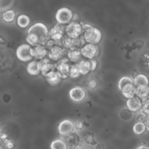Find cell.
I'll use <instances>...</instances> for the list:
<instances>
[{
    "mask_svg": "<svg viewBox=\"0 0 149 149\" xmlns=\"http://www.w3.org/2000/svg\"><path fill=\"white\" fill-rule=\"evenodd\" d=\"M49 38L47 27L42 23L38 22L31 26L27 31L26 41L31 45H44Z\"/></svg>",
    "mask_w": 149,
    "mask_h": 149,
    "instance_id": "6da1fadb",
    "label": "cell"
},
{
    "mask_svg": "<svg viewBox=\"0 0 149 149\" xmlns=\"http://www.w3.org/2000/svg\"><path fill=\"white\" fill-rule=\"evenodd\" d=\"M118 88L126 98H130L135 96V87L133 80L128 76H123L118 82Z\"/></svg>",
    "mask_w": 149,
    "mask_h": 149,
    "instance_id": "7a4b0ae2",
    "label": "cell"
},
{
    "mask_svg": "<svg viewBox=\"0 0 149 149\" xmlns=\"http://www.w3.org/2000/svg\"><path fill=\"white\" fill-rule=\"evenodd\" d=\"M47 51L49 58L52 61H58L67 56L68 49L63 47L62 44H56L49 48Z\"/></svg>",
    "mask_w": 149,
    "mask_h": 149,
    "instance_id": "3957f363",
    "label": "cell"
},
{
    "mask_svg": "<svg viewBox=\"0 0 149 149\" xmlns=\"http://www.w3.org/2000/svg\"><path fill=\"white\" fill-rule=\"evenodd\" d=\"M85 41L81 37L73 38L68 36L66 34L61 40L62 45L68 49H80Z\"/></svg>",
    "mask_w": 149,
    "mask_h": 149,
    "instance_id": "277c9868",
    "label": "cell"
},
{
    "mask_svg": "<svg viewBox=\"0 0 149 149\" xmlns=\"http://www.w3.org/2000/svg\"><path fill=\"white\" fill-rule=\"evenodd\" d=\"M73 13L69 8L63 7L59 9L55 15V19L58 23L66 25L69 23L73 19Z\"/></svg>",
    "mask_w": 149,
    "mask_h": 149,
    "instance_id": "5b68a950",
    "label": "cell"
},
{
    "mask_svg": "<svg viewBox=\"0 0 149 149\" xmlns=\"http://www.w3.org/2000/svg\"><path fill=\"white\" fill-rule=\"evenodd\" d=\"M66 35V25L58 23L49 31V38L61 41Z\"/></svg>",
    "mask_w": 149,
    "mask_h": 149,
    "instance_id": "8992f818",
    "label": "cell"
},
{
    "mask_svg": "<svg viewBox=\"0 0 149 149\" xmlns=\"http://www.w3.org/2000/svg\"><path fill=\"white\" fill-rule=\"evenodd\" d=\"M40 71L42 75L45 77H48L53 72L56 70L55 63H53L51 62L50 59L43 58L39 61Z\"/></svg>",
    "mask_w": 149,
    "mask_h": 149,
    "instance_id": "52a82bcc",
    "label": "cell"
},
{
    "mask_svg": "<svg viewBox=\"0 0 149 149\" xmlns=\"http://www.w3.org/2000/svg\"><path fill=\"white\" fill-rule=\"evenodd\" d=\"M82 34L81 24L77 21H71L66 25V34L71 37H80Z\"/></svg>",
    "mask_w": 149,
    "mask_h": 149,
    "instance_id": "ba28073f",
    "label": "cell"
},
{
    "mask_svg": "<svg viewBox=\"0 0 149 149\" xmlns=\"http://www.w3.org/2000/svg\"><path fill=\"white\" fill-rule=\"evenodd\" d=\"M30 46L28 44H22L17 47L16 54L17 58L23 62H27L32 59L30 54Z\"/></svg>",
    "mask_w": 149,
    "mask_h": 149,
    "instance_id": "9c48e42d",
    "label": "cell"
},
{
    "mask_svg": "<svg viewBox=\"0 0 149 149\" xmlns=\"http://www.w3.org/2000/svg\"><path fill=\"white\" fill-rule=\"evenodd\" d=\"M70 61L68 58H63L55 63L56 70L60 73L62 79L69 77Z\"/></svg>",
    "mask_w": 149,
    "mask_h": 149,
    "instance_id": "30bf717a",
    "label": "cell"
},
{
    "mask_svg": "<svg viewBox=\"0 0 149 149\" xmlns=\"http://www.w3.org/2000/svg\"><path fill=\"white\" fill-rule=\"evenodd\" d=\"M70 98L74 102H80L83 101L86 97V91L81 87H74L71 88L69 93Z\"/></svg>",
    "mask_w": 149,
    "mask_h": 149,
    "instance_id": "8fae6325",
    "label": "cell"
},
{
    "mask_svg": "<svg viewBox=\"0 0 149 149\" xmlns=\"http://www.w3.org/2000/svg\"><path fill=\"white\" fill-rule=\"evenodd\" d=\"M30 54L33 58L37 59H41L47 55L48 51L44 45L34 44L30 47Z\"/></svg>",
    "mask_w": 149,
    "mask_h": 149,
    "instance_id": "7c38bea8",
    "label": "cell"
},
{
    "mask_svg": "<svg viewBox=\"0 0 149 149\" xmlns=\"http://www.w3.org/2000/svg\"><path fill=\"white\" fill-rule=\"evenodd\" d=\"M80 51L83 56L90 59L97 55L98 49L95 44L88 42L81 47Z\"/></svg>",
    "mask_w": 149,
    "mask_h": 149,
    "instance_id": "4fadbf2b",
    "label": "cell"
},
{
    "mask_svg": "<svg viewBox=\"0 0 149 149\" xmlns=\"http://www.w3.org/2000/svg\"><path fill=\"white\" fill-rule=\"evenodd\" d=\"M74 128V123L73 122L69 119H65L60 122L58 129L59 133L63 136L73 133Z\"/></svg>",
    "mask_w": 149,
    "mask_h": 149,
    "instance_id": "5bb4252c",
    "label": "cell"
},
{
    "mask_svg": "<svg viewBox=\"0 0 149 149\" xmlns=\"http://www.w3.org/2000/svg\"><path fill=\"white\" fill-rule=\"evenodd\" d=\"M81 27L82 34L80 37H81L86 42H88L93 36L95 27L87 23L81 24Z\"/></svg>",
    "mask_w": 149,
    "mask_h": 149,
    "instance_id": "9a60e30c",
    "label": "cell"
},
{
    "mask_svg": "<svg viewBox=\"0 0 149 149\" xmlns=\"http://www.w3.org/2000/svg\"><path fill=\"white\" fill-rule=\"evenodd\" d=\"M126 105L132 112H137L140 109L142 106L141 100L137 96H134L128 98L126 101Z\"/></svg>",
    "mask_w": 149,
    "mask_h": 149,
    "instance_id": "2e32d148",
    "label": "cell"
},
{
    "mask_svg": "<svg viewBox=\"0 0 149 149\" xmlns=\"http://www.w3.org/2000/svg\"><path fill=\"white\" fill-rule=\"evenodd\" d=\"M77 65L79 73L81 74L85 75L92 72V64L90 60H81L77 63Z\"/></svg>",
    "mask_w": 149,
    "mask_h": 149,
    "instance_id": "e0dca14e",
    "label": "cell"
},
{
    "mask_svg": "<svg viewBox=\"0 0 149 149\" xmlns=\"http://www.w3.org/2000/svg\"><path fill=\"white\" fill-rule=\"evenodd\" d=\"M27 71L29 74L32 76H36L41 73L40 63L38 61H32L27 66Z\"/></svg>",
    "mask_w": 149,
    "mask_h": 149,
    "instance_id": "ac0fdd59",
    "label": "cell"
},
{
    "mask_svg": "<svg viewBox=\"0 0 149 149\" xmlns=\"http://www.w3.org/2000/svg\"><path fill=\"white\" fill-rule=\"evenodd\" d=\"M135 93L136 95L141 100L145 101L146 99H148L149 96V87L141 86L135 87Z\"/></svg>",
    "mask_w": 149,
    "mask_h": 149,
    "instance_id": "d6986e66",
    "label": "cell"
},
{
    "mask_svg": "<svg viewBox=\"0 0 149 149\" xmlns=\"http://www.w3.org/2000/svg\"><path fill=\"white\" fill-rule=\"evenodd\" d=\"M82 57L80 49H68L67 53V58L69 61L77 63Z\"/></svg>",
    "mask_w": 149,
    "mask_h": 149,
    "instance_id": "ffe728a7",
    "label": "cell"
},
{
    "mask_svg": "<svg viewBox=\"0 0 149 149\" xmlns=\"http://www.w3.org/2000/svg\"><path fill=\"white\" fill-rule=\"evenodd\" d=\"M62 79L60 73L56 70L53 72L48 77H46V80L48 84L52 86H55L58 85Z\"/></svg>",
    "mask_w": 149,
    "mask_h": 149,
    "instance_id": "44dd1931",
    "label": "cell"
},
{
    "mask_svg": "<svg viewBox=\"0 0 149 149\" xmlns=\"http://www.w3.org/2000/svg\"><path fill=\"white\" fill-rule=\"evenodd\" d=\"M133 82L135 87L141 86H148L149 84V80L148 77L143 74H139L136 76L133 79Z\"/></svg>",
    "mask_w": 149,
    "mask_h": 149,
    "instance_id": "7402d4cb",
    "label": "cell"
},
{
    "mask_svg": "<svg viewBox=\"0 0 149 149\" xmlns=\"http://www.w3.org/2000/svg\"><path fill=\"white\" fill-rule=\"evenodd\" d=\"M16 14L13 9L6 10L2 13V20L6 23H12L16 19Z\"/></svg>",
    "mask_w": 149,
    "mask_h": 149,
    "instance_id": "603a6c76",
    "label": "cell"
},
{
    "mask_svg": "<svg viewBox=\"0 0 149 149\" xmlns=\"http://www.w3.org/2000/svg\"><path fill=\"white\" fill-rule=\"evenodd\" d=\"M63 136V140L68 146H75L79 142V136L74 133H71Z\"/></svg>",
    "mask_w": 149,
    "mask_h": 149,
    "instance_id": "cb8c5ba5",
    "label": "cell"
},
{
    "mask_svg": "<svg viewBox=\"0 0 149 149\" xmlns=\"http://www.w3.org/2000/svg\"><path fill=\"white\" fill-rule=\"evenodd\" d=\"M17 25L22 29L27 27L30 23V19L28 16L24 14H20L17 17L16 19Z\"/></svg>",
    "mask_w": 149,
    "mask_h": 149,
    "instance_id": "d4e9b609",
    "label": "cell"
},
{
    "mask_svg": "<svg viewBox=\"0 0 149 149\" xmlns=\"http://www.w3.org/2000/svg\"><path fill=\"white\" fill-rule=\"evenodd\" d=\"M80 74L77 63L70 61L69 63V77L70 78H76Z\"/></svg>",
    "mask_w": 149,
    "mask_h": 149,
    "instance_id": "484cf974",
    "label": "cell"
},
{
    "mask_svg": "<svg viewBox=\"0 0 149 149\" xmlns=\"http://www.w3.org/2000/svg\"><path fill=\"white\" fill-rule=\"evenodd\" d=\"M50 147L52 149H66L67 144L64 140L62 139H56L52 141Z\"/></svg>",
    "mask_w": 149,
    "mask_h": 149,
    "instance_id": "4316f807",
    "label": "cell"
},
{
    "mask_svg": "<svg viewBox=\"0 0 149 149\" xmlns=\"http://www.w3.org/2000/svg\"><path fill=\"white\" fill-rule=\"evenodd\" d=\"M146 126L144 122H137L134 125L133 127V132L137 135L143 134L146 131Z\"/></svg>",
    "mask_w": 149,
    "mask_h": 149,
    "instance_id": "83f0119b",
    "label": "cell"
},
{
    "mask_svg": "<svg viewBox=\"0 0 149 149\" xmlns=\"http://www.w3.org/2000/svg\"><path fill=\"white\" fill-rule=\"evenodd\" d=\"M101 37H102V34H101V31L98 29L95 28V32H94L93 36L87 42L91 43L93 44H96L100 41V40L101 39Z\"/></svg>",
    "mask_w": 149,
    "mask_h": 149,
    "instance_id": "f1b7e54d",
    "label": "cell"
},
{
    "mask_svg": "<svg viewBox=\"0 0 149 149\" xmlns=\"http://www.w3.org/2000/svg\"><path fill=\"white\" fill-rule=\"evenodd\" d=\"M120 116L122 119L127 120L132 118V112L129 109H123L120 112Z\"/></svg>",
    "mask_w": 149,
    "mask_h": 149,
    "instance_id": "f546056e",
    "label": "cell"
},
{
    "mask_svg": "<svg viewBox=\"0 0 149 149\" xmlns=\"http://www.w3.org/2000/svg\"><path fill=\"white\" fill-rule=\"evenodd\" d=\"M140 113L144 115L147 116H149V102H146L143 104L140 109Z\"/></svg>",
    "mask_w": 149,
    "mask_h": 149,
    "instance_id": "4dcf8cb0",
    "label": "cell"
},
{
    "mask_svg": "<svg viewBox=\"0 0 149 149\" xmlns=\"http://www.w3.org/2000/svg\"><path fill=\"white\" fill-rule=\"evenodd\" d=\"M84 141L86 143H87L88 144L93 145V144L95 143V140H94V137L91 134H88V135L86 136V137H84Z\"/></svg>",
    "mask_w": 149,
    "mask_h": 149,
    "instance_id": "1f68e13d",
    "label": "cell"
},
{
    "mask_svg": "<svg viewBox=\"0 0 149 149\" xmlns=\"http://www.w3.org/2000/svg\"><path fill=\"white\" fill-rule=\"evenodd\" d=\"M88 87L90 89H95L97 87V82L94 79H91L88 82Z\"/></svg>",
    "mask_w": 149,
    "mask_h": 149,
    "instance_id": "d6a6232c",
    "label": "cell"
},
{
    "mask_svg": "<svg viewBox=\"0 0 149 149\" xmlns=\"http://www.w3.org/2000/svg\"><path fill=\"white\" fill-rule=\"evenodd\" d=\"M147 116H146L144 115H143L141 113H140V115H139L137 117V120L139 122H144H144H146L147 120Z\"/></svg>",
    "mask_w": 149,
    "mask_h": 149,
    "instance_id": "836d02e7",
    "label": "cell"
},
{
    "mask_svg": "<svg viewBox=\"0 0 149 149\" xmlns=\"http://www.w3.org/2000/svg\"><path fill=\"white\" fill-rule=\"evenodd\" d=\"M74 127L77 130H81L83 127V124L81 121H76L74 123Z\"/></svg>",
    "mask_w": 149,
    "mask_h": 149,
    "instance_id": "e575fe53",
    "label": "cell"
},
{
    "mask_svg": "<svg viewBox=\"0 0 149 149\" xmlns=\"http://www.w3.org/2000/svg\"><path fill=\"white\" fill-rule=\"evenodd\" d=\"M90 61H91V64H92V71H94L97 68V62L95 59H90Z\"/></svg>",
    "mask_w": 149,
    "mask_h": 149,
    "instance_id": "d590c367",
    "label": "cell"
},
{
    "mask_svg": "<svg viewBox=\"0 0 149 149\" xmlns=\"http://www.w3.org/2000/svg\"><path fill=\"white\" fill-rule=\"evenodd\" d=\"M144 55V59H146L147 62H149V51H147L146 52L143 54Z\"/></svg>",
    "mask_w": 149,
    "mask_h": 149,
    "instance_id": "8d00e7d4",
    "label": "cell"
},
{
    "mask_svg": "<svg viewBox=\"0 0 149 149\" xmlns=\"http://www.w3.org/2000/svg\"><path fill=\"white\" fill-rule=\"evenodd\" d=\"M74 148H77V149H81V148H84V147H83V146L81 144H77L76 145L74 146Z\"/></svg>",
    "mask_w": 149,
    "mask_h": 149,
    "instance_id": "74e56055",
    "label": "cell"
},
{
    "mask_svg": "<svg viewBox=\"0 0 149 149\" xmlns=\"http://www.w3.org/2000/svg\"><path fill=\"white\" fill-rule=\"evenodd\" d=\"M141 148H146V149H147V148H148V147L146 146H139V147H137V149H141Z\"/></svg>",
    "mask_w": 149,
    "mask_h": 149,
    "instance_id": "f35d334b",
    "label": "cell"
},
{
    "mask_svg": "<svg viewBox=\"0 0 149 149\" xmlns=\"http://www.w3.org/2000/svg\"><path fill=\"white\" fill-rule=\"evenodd\" d=\"M146 122H147V125L148 127H149V116H148V117H147V119Z\"/></svg>",
    "mask_w": 149,
    "mask_h": 149,
    "instance_id": "ab89813d",
    "label": "cell"
},
{
    "mask_svg": "<svg viewBox=\"0 0 149 149\" xmlns=\"http://www.w3.org/2000/svg\"><path fill=\"white\" fill-rule=\"evenodd\" d=\"M2 17V14H1V9H0V17Z\"/></svg>",
    "mask_w": 149,
    "mask_h": 149,
    "instance_id": "60d3db41",
    "label": "cell"
},
{
    "mask_svg": "<svg viewBox=\"0 0 149 149\" xmlns=\"http://www.w3.org/2000/svg\"><path fill=\"white\" fill-rule=\"evenodd\" d=\"M148 101L149 102V96H148Z\"/></svg>",
    "mask_w": 149,
    "mask_h": 149,
    "instance_id": "b9f144b4",
    "label": "cell"
}]
</instances>
